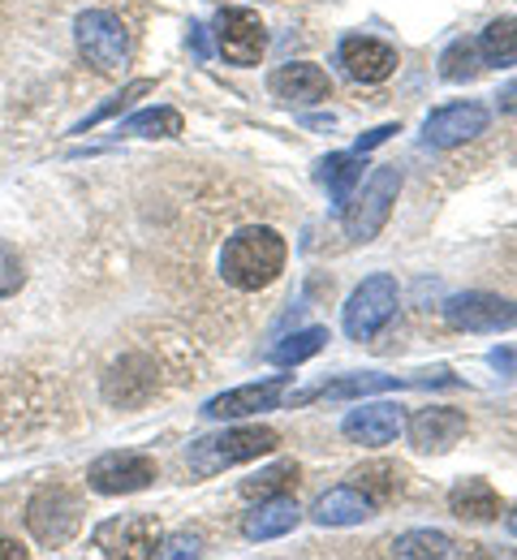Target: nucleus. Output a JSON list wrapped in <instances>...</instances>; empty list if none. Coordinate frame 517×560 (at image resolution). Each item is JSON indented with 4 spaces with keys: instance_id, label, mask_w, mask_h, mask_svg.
<instances>
[{
    "instance_id": "obj_1",
    "label": "nucleus",
    "mask_w": 517,
    "mask_h": 560,
    "mask_svg": "<svg viewBox=\"0 0 517 560\" xmlns=\"http://www.w3.org/2000/svg\"><path fill=\"white\" fill-rule=\"evenodd\" d=\"M290 259V242L268 229V224H246L237 229L221 250V277L224 284L242 289V293H259L285 272Z\"/></svg>"
},
{
    "instance_id": "obj_2",
    "label": "nucleus",
    "mask_w": 517,
    "mask_h": 560,
    "mask_svg": "<svg viewBox=\"0 0 517 560\" xmlns=\"http://www.w3.org/2000/svg\"><path fill=\"white\" fill-rule=\"evenodd\" d=\"M281 435L272 427H224V431H212V435H199L186 444V466L190 475L199 479H212L221 470H233V466H246V462H259L268 453H277Z\"/></svg>"
},
{
    "instance_id": "obj_3",
    "label": "nucleus",
    "mask_w": 517,
    "mask_h": 560,
    "mask_svg": "<svg viewBox=\"0 0 517 560\" xmlns=\"http://www.w3.org/2000/svg\"><path fill=\"white\" fill-rule=\"evenodd\" d=\"M397 306H401L397 280L388 277V272H375V277H367L350 293V302L341 311V328H345L350 341H375L392 324Z\"/></svg>"
},
{
    "instance_id": "obj_4",
    "label": "nucleus",
    "mask_w": 517,
    "mask_h": 560,
    "mask_svg": "<svg viewBox=\"0 0 517 560\" xmlns=\"http://www.w3.org/2000/svg\"><path fill=\"white\" fill-rule=\"evenodd\" d=\"M401 168L397 164H379L375 173L367 177V186L359 190V199H350L345 203V233H350V242H359V246H367L379 237V229L388 224V215H392V203H397V195H401Z\"/></svg>"
},
{
    "instance_id": "obj_5",
    "label": "nucleus",
    "mask_w": 517,
    "mask_h": 560,
    "mask_svg": "<svg viewBox=\"0 0 517 560\" xmlns=\"http://www.w3.org/2000/svg\"><path fill=\"white\" fill-rule=\"evenodd\" d=\"M78 52L86 57V66L95 73H117L130 61V31L117 13L108 9H86L74 22Z\"/></svg>"
},
{
    "instance_id": "obj_6",
    "label": "nucleus",
    "mask_w": 517,
    "mask_h": 560,
    "mask_svg": "<svg viewBox=\"0 0 517 560\" xmlns=\"http://www.w3.org/2000/svg\"><path fill=\"white\" fill-rule=\"evenodd\" d=\"M26 530L44 548H66L78 530H82V504H78V495L66 488L35 491L31 504H26Z\"/></svg>"
},
{
    "instance_id": "obj_7",
    "label": "nucleus",
    "mask_w": 517,
    "mask_h": 560,
    "mask_svg": "<svg viewBox=\"0 0 517 560\" xmlns=\"http://www.w3.org/2000/svg\"><path fill=\"white\" fill-rule=\"evenodd\" d=\"M216 48H221L224 61L237 66V70L259 66L263 52H268V26H263V18L255 9H246V4L221 9L216 13Z\"/></svg>"
},
{
    "instance_id": "obj_8",
    "label": "nucleus",
    "mask_w": 517,
    "mask_h": 560,
    "mask_svg": "<svg viewBox=\"0 0 517 560\" xmlns=\"http://www.w3.org/2000/svg\"><path fill=\"white\" fill-rule=\"evenodd\" d=\"M155 457L139 453V448H113L104 457H95L86 466V488L99 495H130L155 483Z\"/></svg>"
},
{
    "instance_id": "obj_9",
    "label": "nucleus",
    "mask_w": 517,
    "mask_h": 560,
    "mask_svg": "<svg viewBox=\"0 0 517 560\" xmlns=\"http://www.w3.org/2000/svg\"><path fill=\"white\" fill-rule=\"evenodd\" d=\"M444 319H448L457 332H514L517 302L501 298V293L470 289V293H453V298L444 302Z\"/></svg>"
},
{
    "instance_id": "obj_10",
    "label": "nucleus",
    "mask_w": 517,
    "mask_h": 560,
    "mask_svg": "<svg viewBox=\"0 0 517 560\" xmlns=\"http://www.w3.org/2000/svg\"><path fill=\"white\" fill-rule=\"evenodd\" d=\"M91 544H95L99 557H155L160 522L151 513H126V517H113V522L95 526Z\"/></svg>"
},
{
    "instance_id": "obj_11",
    "label": "nucleus",
    "mask_w": 517,
    "mask_h": 560,
    "mask_svg": "<svg viewBox=\"0 0 517 560\" xmlns=\"http://www.w3.org/2000/svg\"><path fill=\"white\" fill-rule=\"evenodd\" d=\"M290 393V375H272V380H255V384H242V388H228L221 397H212L203 406L208 419L237 422V419H255L263 410H277Z\"/></svg>"
},
{
    "instance_id": "obj_12",
    "label": "nucleus",
    "mask_w": 517,
    "mask_h": 560,
    "mask_svg": "<svg viewBox=\"0 0 517 560\" xmlns=\"http://www.w3.org/2000/svg\"><path fill=\"white\" fill-rule=\"evenodd\" d=\"M487 121H492V117H487V108H483V104H474V100L444 104V108H436V113L423 121V142L448 151V147H461V142L479 139V135L487 130Z\"/></svg>"
},
{
    "instance_id": "obj_13",
    "label": "nucleus",
    "mask_w": 517,
    "mask_h": 560,
    "mask_svg": "<svg viewBox=\"0 0 517 560\" xmlns=\"http://www.w3.org/2000/svg\"><path fill=\"white\" fill-rule=\"evenodd\" d=\"M337 66L345 70V78L371 86V82H384L397 73V48H388L375 35H345L337 48Z\"/></svg>"
},
{
    "instance_id": "obj_14",
    "label": "nucleus",
    "mask_w": 517,
    "mask_h": 560,
    "mask_svg": "<svg viewBox=\"0 0 517 560\" xmlns=\"http://www.w3.org/2000/svg\"><path fill=\"white\" fill-rule=\"evenodd\" d=\"M268 91L290 108H310L332 95V78L310 61H290V66H277L268 73Z\"/></svg>"
},
{
    "instance_id": "obj_15",
    "label": "nucleus",
    "mask_w": 517,
    "mask_h": 560,
    "mask_svg": "<svg viewBox=\"0 0 517 560\" xmlns=\"http://www.w3.org/2000/svg\"><path fill=\"white\" fill-rule=\"evenodd\" d=\"M155 362L143 353H126L108 375H104V401L113 406H143L148 397H155Z\"/></svg>"
},
{
    "instance_id": "obj_16",
    "label": "nucleus",
    "mask_w": 517,
    "mask_h": 560,
    "mask_svg": "<svg viewBox=\"0 0 517 560\" xmlns=\"http://www.w3.org/2000/svg\"><path fill=\"white\" fill-rule=\"evenodd\" d=\"M341 431H345V440H354L363 448H384V444H392L406 431V415L392 401H375V406L350 410L345 422H341Z\"/></svg>"
},
{
    "instance_id": "obj_17",
    "label": "nucleus",
    "mask_w": 517,
    "mask_h": 560,
    "mask_svg": "<svg viewBox=\"0 0 517 560\" xmlns=\"http://www.w3.org/2000/svg\"><path fill=\"white\" fill-rule=\"evenodd\" d=\"M406 435L419 453H448L466 435V415L453 406H427L406 422Z\"/></svg>"
},
{
    "instance_id": "obj_18",
    "label": "nucleus",
    "mask_w": 517,
    "mask_h": 560,
    "mask_svg": "<svg viewBox=\"0 0 517 560\" xmlns=\"http://www.w3.org/2000/svg\"><path fill=\"white\" fill-rule=\"evenodd\" d=\"M297 522H302V509H297L294 495H268V500H259V504L242 517V535H246L250 544H268V539L290 535Z\"/></svg>"
},
{
    "instance_id": "obj_19",
    "label": "nucleus",
    "mask_w": 517,
    "mask_h": 560,
    "mask_svg": "<svg viewBox=\"0 0 517 560\" xmlns=\"http://www.w3.org/2000/svg\"><path fill=\"white\" fill-rule=\"evenodd\" d=\"M367 517H375V500H371L367 491L354 488V483L324 491L315 500V509H310L315 526H363Z\"/></svg>"
},
{
    "instance_id": "obj_20",
    "label": "nucleus",
    "mask_w": 517,
    "mask_h": 560,
    "mask_svg": "<svg viewBox=\"0 0 517 560\" xmlns=\"http://www.w3.org/2000/svg\"><path fill=\"white\" fill-rule=\"evenodd\" d=\"M448 509L453 517L461 522H474V526H487L501 517V495L487 479H461L457 488L448 491Z\"/></svg>"
},
{
    "instance_id": "obj_21",
    "label": "nucleus",
    "mask_w": 517,
    "mask_h": 560,
    "mask_svg": "<svg viewBox=\"0 0 517 560\" xmlns=\"http://www.w3.org/2000/svg\"><path fill=\"white\" fill-rule=\"evenodd\" d=\"M315 182L337 199V208H345V203H350V195H354V186L363 182V155H359V151L324 155V160L315 164Z\"/></svg>"
},
{
    "instance_id": "obj_22",
    "label": "nucleus",
    "mask_w": 517,
    "mask_h": 560,
    "mask_svg": "<svg viewBox=\"0 0 517 560\" xmlns=\"http://www.w3.org/2000/svg\"><path fill=\"white\" fill-rule=\"evenodd\" d=\"M392 388H406V380L397 375H375V371H363V375H345V380H332V384H315L297 397L302 401H345V397H371V393H392Z\"/></svg>"
},
{
    "instance_id": "obj_23",
    "label": "nucleus",
    "mask_w": 517,
    "mask_h": 560,
    "mask_svg": "<svg viewBox=\"0 0 517 560\" xmlns=\"http://www.w3.org/2000/svg\"><path fill=\"white\" fill-rule=\"evenodd\" d=\"M474 44H479L483 66H496V70L517 66V18H496V22H487V31H483Z\"/></svg>"
},
{
    "instance_id": "obj_24",
    "label": "nucleus",
    "mask_w": 517,
    "mask_h": 560,
    "mask_svg": "<svg viewBox=\"0 0 517 560\" xmlns=\"http://www.w3.org/2000/svg\"><path fill=\"white\" fill-rule=\"evenodd\" d=\"M181 126H186V121H181L177 108H143V113L126 117L117 135H130V139H177Z\"/></svg>"
},
{
    "instance_id": "obj_25",
    "label": "nucleus",
    "mask_w": 517,
    "mask_h": 560,
    "mask_svg": "<svg viewBox=\"0 0 517 560\" xmlns=\"http://www.w3.org/2000/svg\"><path fill=\"white\" fill-rule=\"evenodd\" d=\"M392 557L401 560H444V557H457V544L444 535V530H406L397 535L392 544Z\"/></svg>"
},
{
    "instance_id": "obj_26",
    "label": "nucleus",
    "mask_w": 517,
    "mask_h": 560,
    "mask_svg": "<svg viewBox=\"0 0 517 560\" xmlns=\"http://www.w3.org/2000/svg\"><path fill=\"white\" fill-rule=\"evenodd\" d=\"M487 70L483 57H479V44L474 39H457L440 52V78L444 82H470Z\"/></svg>"
},
{
    "instance_id": "obj_27",
    "label": "nucleus",
    "mask_w": 517,
    "mask_h": 560,
    "mask_svg": "<svg viewBox=\"0 0 517 560\" xmlns=\"http://www.w3.org/2000/svg\"><path fill=\"white\" fill-rule=\"evenodd\" d=\"M324 346H328V328H302V332H290L285 341H277L268 358H272L277 366H297V362L315 358Z\"/></svg>"
},
{
    "instance_id": "obj_28",
    "label": "nucleus",
    "mask_w": 517,
    "mask_h": 560,
    "mask_svg": "<svg viewBox=\"0 0 517 560\" xmlns=\"http://www.w3.org/2000/svg\"><path fill=\"white\" fill-rule=\"evenodd\" d=\"M151 91H155V82H151V78H139V82H130V86H121L117 95H108V100H104V104H99L95 113H86V117L78 121V126H74V135H86V130H95L99 121H108V117H117L121 108H130L134 100H143V95H151Z\"/></svg>"
},
{
    "instance_id": "obj_29",
    "label": "nucleus",
    "mask_w": 517,
    "mask_h": 560,
    "mask_svg": "<svg viewBox=\"0 0 517 560\" xmlns=\"http://www.w3.org/2000/svg\"><path fill=\"white\" fill-rule=\"evenodd\" d=\"M297 483V466L294 462H277L268 470H259L255 479L242 483V495L246 500H268V495H290V488Z\"/></svg>"
},
{
    "instance_id": "obj_30",
    "label": "nucleus",
    "mask_w": 517,
    "mask_h": 560,
    "mask_svg": "<svg viewBox=\"0 0 517 560\" xmlns=\"http://www.w3.org/2000/svg\"><path fill=\"white\" fill-rule=\"evenodd\" d=\"M354 488L367 491L371 500H375V509H379V504H388L401 491V470L397 466H367V470L354 475Z\"/></svg>"
},
{
    "instance_id": "obj_31",
    "label": "nucleus",
    "mask_w": 517,
    "mask_h": 560,
    "mask_svg": "<svg viewBox=\"0 0 517 560\" xmlns=\"http://www.w3.org/2000/svg\"><path fill=\"white\" fill-rule=\"evenodd\" d=\"M22 284H26V272H22V255H17L9 242H0V298H13Z\"/></svg>"
},
{
    "instance_id": "obj_32",
    "label": "nucleus",
    "mask_w": 517,
    "mask_h": 560,
    "mask_svg": "<svg viewBox=\"0 0 517 560\" xmlns=\"http://www.w3.org/2000/svg\"><path fill=\"white\" fill-rule=\"evenodd\" d=\"M199 552H203V544L195 535H173V539H160V548H155V557H199Z\"/></svg>"
},
{
    "instance_id": "obj_33",
    "label": "nucleus",
    "mask_w": 517,
    "mask_h": 560,
    "mask_svg": "<svg viewBox=\"0 0 517 560\" xmlns=\"http://www.w3.org/2000/svg\"><path fill=\"white\" fill-rule=\"evenodd\" d=\"M392 135H397V126H375V130H367L363 139L354 142V151H359V155H367L371 147H379V142H388V139H392Z\"/></svg>"
},
{
    "instance_id": "obj_34",
    "label": "nucleus",
    "mask_w": 517,
    "mask_h": 560,
    "mask_svg": "<svg viewBox=\"0 0 517 560\" xmlns=\"http://www.w3.org/2000/svg\"><path fill=\"white\" fill-rule=\"evenodd\" d=\"M496 108H501L505 117H517V78H514V82H505V86L496 91Z\"/></svg>"
},
{
    "instance_id": "obj_35",
    "label": "nucleus",
    "mask_w": 517,
    "mask_h": 560,
    "mask_svg": "<svg viewBox=\"0 0 517 560\" xmlns=\"http://www.w3.org/2000/svg\"><path fill=\"white\" fill-rule=\"evenodd\" d=\"M0 557H26V548H17V544H0Z\"/></svg>"
},
{
    "instance_id": "obj_36",
    "label": "nucleus",
    "mask_w": 517,
    "mask_h": 560,
    "mask_svg": "<svg viewBox=\"0 0 517 560\" xmlns=\"http://www.w3.org/2000/svg\"><path fill=\"white\" fill-rule=\"evenodd\" d=\"M509 530H514V535H517V509H514V513H509Z\"/></svg>"
}]
</instances>
